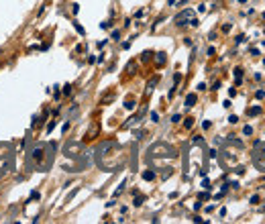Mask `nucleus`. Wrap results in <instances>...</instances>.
Segmentation results:
<instances>
[{
    "instance_id": "obj_1",
    "label": "nucleus",
    "mask_w": 265,
    "mask_h": 224,
    "mask_svg": "<svg viewBox=\"0 0 265 224\" xmlns=\"http://www.w3.org/2000/svg\"><path fill=\"white\" fill-rule=\"evenodd\" d=\"M192 19H194V10H192V8H186V10H182L180 14H176L173 22H176L177 27H183V25H188Z\"/></svg>"
},
{
    "instance_id": "obj_2",
    "label": "nucleus",
    "mask_w": 265,
    "mask_h": 224,
    "mask_svg": "<svg viewBox=\"0 0 265 224\" xmlns=\"http://www.w3.org/2000/svg\"><path fill=\"white\" fill-rule=\"evenodd\" d=\"M82 149V145L80 143H68V145H65V155L68 157H78V153H75V151H80Z\"/></svg>"
},
{
    "instance_id": "obj_3",
    "label": "nucleus",
    "mask_w": 265,
    "mask_h": 224,
    "mask_svg": "<svg viewBox=\"0 0 265 224\" xmlns=\"http://www.w3.org/2000/svg\"><path fill=\"white\" fill-rule=\"evenodd\" d=\"M31 157H33V161L41 163L43 159H45V147H43V145H41V147H35L33 153H31Z\"/></svg>"
},
{
    "instance_id": "obj_4",
    "label": "nucleus",
    "mask_w": 265,
    "mask_h": 224,
    "mask_svg": "<svg viewBox=\"0 0 265 224\" xmlns=\"http://www.w3.org/2000/svg\"><path fill=\"white\" fill-rule=\"evenodd\" d=\"M196 100H198L196 94H188V96H186V106H188V108H192V106L196 104Z\"/></svg>"
},
{
    "instance_id": "obj_5",
    "label": "nucleus",
    "mask_w": 265,
    "mask_h": 224,
    "mask_svg": "<svg viewBox=\"0 0 265 224\" xmlns=\"http://www.w3.org/2000/svg\"><path fill=\"white\" fill-rule=\"evenodd\" d=\"M143 179H145V181H153V179H155V171L153 169L143 171Z\"/></svg>"
},
{
    "instance_id": "obj_6",
    "label": "nucleus",
    "mask_w": 265,
    "mask_h": 224,
    "mask_svg": "<svg viewBox=\"0 0 265 224\" xmlns=\"http://www.w3.org/2000/svg\"><path fill=\"white\" fill-rule=\"evenodd\" d=\"M235 80H237V84H241V80H243V69L241 67L235 69Z\"/></svg>"
},
{
    "instance_id": "obj_7",
    "label": "nucleus",
    "mask_w": 265,
    "mask_h": 224,
    "mask_svg": "<svg viewBox=\"0 0 265 224\" xmlns=\"http://www.w3.org/2000/svg\"><path fill=\"white\" fill-rule=\"evenodd\" d=\"M94 135H98V124H94V126H92V130H88L86 139H94Z\"/></svg>"
},
{
    "instance_id": "obj_8",
    "label": "nucleus",
    "mask_w": 265,
    "mask_h": 224,
    "mask_svg": "<svg viewBox=\"0 0 265 224\" xmlns=\"http://www.w3.org/2000/svg\"><path fill=\"white\" fill-rule=\"evenodd\" d=\"M259 112H261V106H259V104H257V106H253V108H249V116H257Z\"/></svg>"
},
{
    "instance_id": "obj_9",
    "label": "nucleus",
    "mask_w": 265,
    "mask_h": 224,
    "mask_svg": "<svg viewBox=\"0 0 265 224\" xmlns=\"http://www.w3.org/2000/svg\"><path fill=\"white\" fill-rule=\"evenodd\" d=\"M155 59H157V63H159V65H163V63H165V59H167V57H165V53H163V51H161V53H157V57H155Z\"/></svg>"
},
{
    "instance_id": "obj_10",
    "label": "nucleus",
    "mask_w": 265,
    "mask_h": 224,
    "mask_svg": "<svg viewBox=\"0 0 265 224\" xmlns=\"http://www.w3.org/2000/svg\"><path fill=\"white\" fill-rule=\"evenodd\" d=\"M124 108L133 110V108H135V100H127V102H124Z\"/></svg>"
},
{
    "instance_id": "obj_11",
    "label": "nucleus",
    "mask_w": 265,
    "mask_h": 224,
    "mask_svg": "<svg viewBox=\"0 0 265 224\" xmlns=\"http://www.w3.org/2000/svg\"><path fill=\"white\" fill-rule=\"evenodd\" d=\"M183 126H186V129H192V126H194V118H186Z\"/></svg>"
},
{
    "instance_id": "obj_12",
    "label": "nucleus",
    "mask_w": 265,
    "mask_h": 224,
    "mask_svg": "<svg viewBox=\"0 0 265 224\" xmlns=\"http://www.w3.org/2000/svg\"><path fill=\"white\" fill-rule=\"evenodd\" d=\"M143 202H145V198H143V196H137L133 204H135V206H143Z\"/></svg>"
},
{
    "instance_id": "obj_13",
    "label": "nucleus",
    "mask_w": 265,
    "mask_h": 224,
    "mask_svg": "<svg viewBox=\"0 0 265 224\" xmlns=\"http://www.w3.org/2000/svg\"><path fill=\"white\" fill-rule=\"evenodd\" d=\"M63 94H65V96L71 94V84H65V86H63Z\"/></svg>"
},
{
    "instance_id": "obj_14",
    "label": "nucleus",
    "mask_w": 265,
    "mask_h": 224,
    "mask_svg": "<svg viewBox=\"0 0 265 224\" xmlns=\"http://www.w3.org/2000/svg\"><path fill=\"white\" fill-rule=\"evenodd\" d=\"M188 25H190V27H194V29H196V27H198V25H200V20H198V19H196V16H194V19H192V20H190V22H188Z\"/></svg>"
},
{
    "instance_id": "obj_15",
    "label": "nucleus",
    "mask_w": 265,
    "mask_h": 224,
    "mask_svg": "<svg viewBox=\"0 0 265 224\" xmlns=\"http://www.w3.org/2000/svg\"><path fill=\"white\" fill-rule=\"evenodd\" d=\"M255 98H257V100L265 98V92H263V90H257V92H255Z\"/></svg>"
},
{
    "instance_id": "obj_16",
    "label": "nucleus",
    "mask_w": 265,
    "mask_h": 224,
    "mask_svg": "<svg viewBox=\"0 0 265 224\" xmlns=\"http://www.w3.org/2000/svg\"><path fill=\"white\" fill-rule=\"evenodd\" d=\"M228 122H231V124H237V122H239V116L231 114V116H228Z\"/></svg>"
},
{
    "instance_id": "obj_17",
    "label": "nucleus",
    "mask_w": 265,
    "mask_h": 224,
    "mask_svg": "<svg viewBox=\"0 0 265 224\" xmlns=\"http://www.w3.org/2000/svg\"><path fill=\"white\" fill-rule=\"evenodd\" d=\"M210 126H212V122H210V120H204V122H202V129H204V130H208Z\"/></svg>"
},
{
    "instance_id": "obj_18",
    "label": "nucleus",
    "mask_w": 265,
    "mask_h": 224,
    "mask_svg": "<svg viewBox=\"0 0 265 224\" xmlns=\"http://www.w3.org/2000/svg\"><path fill=\"white\" fill-rule=\"evenodd\" d=\"M243 133H245V135H247V136H249V135H251V133H253V126H249V124H247V126H245V129H243Z\"/></svg>"
},
{
    "instance_id": "obj_19",
    "label": "nucleus",
    "mask_w": 265,
    "mask_h": 224,
    "mask_svg": "<svg viewBox=\"0 0 265 224\" xmlns=\"http://www.w3.org/2000/svg\"><path fill=\"white\" fill-rule=\"evenodd\" d=\"M235 41H237V45H239V43H245V41H247V37H245V35H239Z\"/></svg>"
},
{
    "instance_id": "obj_20",
    "label": "nucleus",
    "mask_w": 265,
    "mask_h": 224,
    "mask_svg": "<svg viewBox=\"0 0 265 224\" xmlns=\"http://www.w3.org/2000/svg\"><path fill=\"white\" fill-rule=\"evenodd\" d=\"M39 198V191H31V198H29L27 202H31V200H37Z\"/></svg>"
},
{
    "instance_id": "obj_21",
    "label": "nucleus",
    "mask_w": 265,
    "mask_h": 224,
    "mask_svg": "<svg viewBox=\"0 0 265 224\" xmlns=\"http://www.w3.org/2000/svg\"><path fill=\"white\" fill-rule=\"evenodd\" d=\"M112 27V22H110V20H106V22H102L100 25V29H110Z\"/></svg>"
},
{
    "instance_id": "obj_22",
    "label": "nucleus",
    "mask_w": 265,
    "mask_h": 224,
    "mask_svg": "<svg viewBox=\"0 0 265 224\" xmlns=\"http://www.w3.org/2000/svg\"><path fill=\"white\" fill-rule=\"evenodd\" d=\"M149 57H151V51H145V53H143V57H141V59H143V61H149Z\"/></svg>"
},
{
    "instance_id": "obj_23",
    "label": "nucleus",
    "mask_w": 265,
    "mask_h": 224,
    "mask_svg": "<svg viewBox=\"0 0 265 224\" xmlns=\"http://www.w3.org/2000/svg\"><path fill=\"white\" fill-rule=\"evenodd\" d=\"M151 120H153V122H159V114H157V112H151Z\"/></svg>"
},
{
    "instance_id": "obj_24",
    "label": "nucleus",
    "mask_w": 265,
    "mask_h": 224,
    "mask_svg": "<svg viewBox=\"0 0 265 224\" xmlns=\"http://www.w3.org/2000/svg\"><path fill=\"white\" fill-rule=\"evenodd\" d=\"M182 120V114H173L171 116V122H180Z\"/></svg>"
},
{
    "instance_id": "obj_25",
    "label": "nucleus",
    "mask_w": 265,
    "mask_h": 224,
    "mask_svg": "<svg viewBox=\"0 0 265 224\" xmlns=\"http://www.w3.org/2000/svg\"><path fill=\"white\" fill-rule=\"evenodd\" d=\"M155 84H157V78H153V80L149 81V86H147V90H153V86H155Z\"/></svg>"
},
{
    "instance_id": "obj_26",
    "label": "nucleus",
    "mask_w": 265,
    "mask_h": 224,
    "mask_svg": "<svg viewBox=\"0 0 265 224\" xmlns=\"http://www.w3.org/2000/svg\"><path fill=\"white\" fill-rule=\"evenodd\" d=\"M202 188H206V190H210L212 185H210V181H208V179H204V181H202Z\"/></svg>"
},
{
    "instance_id": "obj_27",
    "label": "nucleus",
    "mask_w": 265,
    "mask_h": 224,
    "mask_svg": "<svg viewBox=\"0 0 265 224\" xmlns=\"http://www.w3.org/2000/svg\"><path fill=\"white\" fill-rule=\"evenodd\" d=\"M259 202H261V198H259V196H251V204H259Z\"/></svg>"
},
{
    "instance_id": "obj_28",
    "label": "nucleus",
    "mask_w": 265,
    "mask_h": 224,
    "mask_svg": "<svg viewBox=\"0 0 265 224\" xmlns=\"http://www.w3.org/2000/svg\"><path fill=\"white\" fill-rule=\"evenodd\" d=\"M74 27H75V31H78V33H80V35H84V29H82L80 25H78V22H74Z\"/></svg>"
},
{
    "instance_id": "obj_29",
    "label": "nucleus",
    "mask_w": 265,
    "mask_h": 224,
    "mask_svg": "<svg viewBox=\"0 0 265 224\" xmlns=\"http://www.w3.org/2000/svg\"><path fill=\"white\" fill-rule=\"evenodd\" d=\"M177 2H183V0H167V4H169V6H176Z\"/></svg>"
},
{
    "instance_id": "obj_30",
    "label": "nucleus",
    "mask_w": 265,
    "mask_h": 224,
    "mask_svg": "<svg viewBox=\"0 0 265 224\" xmlns=\"http://www.w3.org/2000/svg\"><path fill=\"white\" fill-rule=\"evenodd\" d=\"M222 106H224V108H231V106H232V102H231V100H224V102H222Z\"/></svg>"
},
{
    "instance_id": "obj_31",
    "label": "nucleus",
    "mask_w": 265,
    "mask_h": 224,
    "mask_svg": "<svg viewBox=\"0 0 265 224\" xmlns=\"http://www.w3.org/2000/svg\"><path fill=\"white\" fill-rule=\"evenodd\" d=\"M112 39H120V31H112Z\"/></svg>"
},
{
    "instance_id": "obj_32",
    "label": "nucleus",
    "mask_w": 265,
    "mask_h": 224,
    "mask_svg": "<svg viewBox=\"0 0 265 224\" xmlns=\"http://www.w3.org/2000/svg\"><path fill=\"white\" fill-rule=\"evenodd\" d=\"M127 69H129V74H135V63H131V65H127Z\"/></svg>"
},
{
    "instance_id": "obj_33",
    "label": "nucleus",
    "mask_w": 265,
    "mask_h": 224,
    "mask_svg": "<svg viewBox=\"0 0 265 224\" xmlns=\"http://www.w3.org/2000/svg\"><path fill=\"white\" fill-rule=\"evenodd\" d=\"M231 29H232V25H222V31H224V33H228Z\"/></svg>"
},
{
    "instance_id": "obj_34",
    "label": "nucleus",
    "mask_w": 265,
    "mask_h": 224,
    "mask_svg": "<svg viewBox=\"0 0 265 224\" xmlns=\"http://www.w3.org/2000/svg\"><path fill=\"white\" fill-rule=\"evenodd\" d=\"M143 14H145V10H137V12H135V19H141Z\"/></svg>"
},
{
    "instance_id": "obj_35",
    "label": "nucleus",
    "mask_w": 265,
    "mask_h": 224,
    "mask_svg": "<svg viewBox=\"0 0 265 224\" xmlns=\"http://www.w3.org/2000/svg\"><path fill=\"white\" fill-rule=\"evenodd\" d=\"M198 12H206V4H200V6H198Z\"/></svg>"
},
{
    "instance_id": "obj_36",
    "label": "nucleus",
    "mask_w": 265,
    "mask_h": 224,
    "mask_svg": "<svg viewBox=\"0 0 265 224\" xmlns=\"http://www.w3.org/2000/svg\"><path fill=\"white\" fill-rule=\"evenodd\" d=\"M198 90H200V92H204V90H206V84H204V81H202V84H198Z\"/></svg>"
},
{
    "instance_id": "obj_37",
    "label": "nucleus",
    "mask_w": 265,
    "mask_h": 224,
    "mask_svg": "<svg viewBox=\"0 0 265 224\" xmlns=\"http://www.w3.org/2000/svg\"><path fill=\"white\" fill-rule=\"evenodd\" d=\"M53 126H55V120H53V122H49V126H47V133H51V130H53Z\"/></svg>"
},
{
    "instance_id": "obj_38",
    "label": "nucleus",
    "mask_w": 265,
    "mask_h": 224,
    "mask_svg": "<svg viewBox=\"0 0 265 224\" xmlns=\"http://www.w3.org/2000/svg\"><path fill=\"white\" fill-rule=\"evenodd\" d=\"M239 2H241V4H247V0H239Z\"/></svg>"
},
{
    "instance_id": "obj_39",
    "label": "nucleus",
    "mask_w": 265,
    "mask_h": 224,
    "mask_svg": "<svg viewBox=\"0 0 265 224\" xmlns=\"http://www.w3.org/2000/svg\"><path fill=\"white\" fill-rule=\"evenodd\" d=\"M263 65H265V59H263Z\"/></svg>"
},
{
    "instance_id": "obj_40",
    "label": "nucleus",
    "mask_w": 265,
    "mask_h": 224,
    "mask_svg": "<svg viewBox=\"0 0 265 224\" xmlns=\"http://www.w3.org/2000/svg\"><path fill=\"white\" fill-rule=\"evenodd\" d=\"M263 188H265V185H263Z\"/></svg>"
}]
</instances>
